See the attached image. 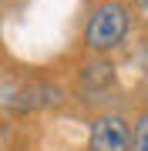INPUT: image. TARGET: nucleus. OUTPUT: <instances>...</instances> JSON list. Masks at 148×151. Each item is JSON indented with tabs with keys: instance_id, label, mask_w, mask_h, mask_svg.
<instances>
[{
	"instance_id": "obj_6",
	"label": "nucleus",
	"mask_w": 148,
	"mask_h": 151,
	"mask_svg": "<svg viewBox=\"0 0 148 151\" xmlns=\"http://www.w3.org/2000/svg\"><path fill=\"white\" fill-rule=\"evenodd\" d=\"M131 7H138V10H148V0H128Z\"/></svg>"
},
{
	"instance_id": "obj_2",
	"label": "nucleus",
	"mask_w": 148,
	"mask_h": 151,
	"mask_svg": "<svg viewBox=\"0 0 148 151\" xmlns=\"http://www.w3.org/2000/svg\"><path fill=\"white\" fill-rule=\"evenodd\" d=\"M64 101V87L54 81H4V111L7 114H37L57 108Z\"/></svg>"
},
{
	"instance_id": "obj_4",
	"label": "nucleus",
	"mask_w": 148,
	"mask_h": 151,
	"mask_svg": "<svg viewBox=\"0 0 148 151\" xmlns=\"http://www.w3.org/2000/svg\"><path fill=\"white\" fill-rule=\"evenodd\" d=\"M84 87L88 91H94V87H108L111 81H115V67L108 64V60H98V64H91L88 70H84Z\"/></svg>"
},
{
	"instance_id": "obj_3",
	"label": "nucleus",
	"mask_w": 148,
	"mask_h": 151,
	"mask_svg": "<svg viewBox=\"0 0 148 151\" xmlns=\"http://www.w3.org/2000/svg\"><path fill=\"white\" fill-rule=\"evenodd\" d=\"M88 151H131V121L121 114H98L91 121Z\"/></svg>"
},
{
	"instance_id": "obj_5",
	"label": "nucleus",
	"mask_w": 148,
	"mask_h": 151,
	"mask_svg": "<svg viewBox=\"0 0 148 151\" xmlns=\"http://www.w3.org/2000/svg\"><path fill=\"white\" fill-rule=\"evenodd\" d=\"M131 151H148V108L138 111L131 121Z\"/></svg>"
},
{
	"instance_id": "obj_1",
	"label": "nucleus",
	"mask_w": 148,
	"mask_h": 151,
	"mask_svg": "<svg viewBox=\"0 0 148 151\" xmlns=\"http://www.w3.org/2000/svg\"><path fill=\"white\" fill-rule=\"evenodd\" d=\"M128 27H131V10H128L125 0H101L88 14L84 47L91 54H108L128 37Z\"/></svg>"
}]
</instances>
